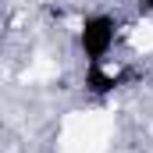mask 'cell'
<instances>
[{"label": "cell", "instance_id": "cell-1", "mask_svg": "<svg viewBox=\"0 0 153 153\" xmlns=\"http://www.w3.org/2000/svg\"><path fill=\"white\" fill-rule=\"evenodd\" d=\"M111 143V117L100 111H75L61 125L57 153H107Z\"/></svg>", "mask_w": 153, "mask_h": 153}, {"label": "cell", "instance_id": "cell-2", "mask_svg": "<svg viewBox=\"0 0 153 153\" xmlns=\"http://www.w3.org/2000/svg\"><path fill=\"white\" fill-rule=\"evenodd\" d=\"M125 36H128L132 53H139V57H150V53H153V22H146V18H143V22H135Z\"/></svg>", "mask_w": 153, "mask_h": 153}]
</instances>
